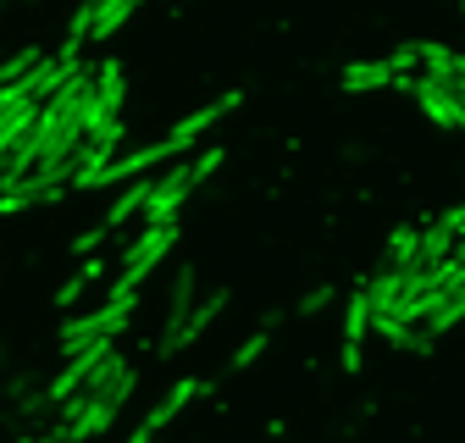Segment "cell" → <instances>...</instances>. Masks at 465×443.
<instances>
[{"mask_svg":"<svg viewBox=\"0 0 465 443\" xmlns=\"http://www.w3.org/2000/svg\"><path fill=\"white\" fill-rule=\"evenodd\" d=\"M139 388V366H128L123 377H116L105 394H94V399H84L73 416H62V432H67V443H89V438H100L116 416H123V405H128V394Z\"/></svg>","mask_w":465,"mask_h":443,"instance_id":"obj_1","label":"cell"},{"mask_svg":"<svg viewBox=\"0 0 465 443\" xmlns=\"http://www.w3.org/2000/svg\"><path fill=\"white\" fill-rule=\"evenodd\" d=\"M178 244V216L172 222H144V233L128 244V255H123V277L111 283V294H139L144 289V277L166 261V250Z\"/></svg>","mask_w":465,"mask_h":443,"instance_id":"obj_2","label":"cell"},{"mask_svg":"<svg viewBox=\"0 0 465 443\" xmlns=\"http://www.w3.org/2000/svg\"><path fill=\"white\" fill-rule=\"evenodd\" d=\"M134 310H139V294H111L94 316H67V321H62V349L89 344V339H116V332H128Z\"/></svg>","mask_w":465,"mask_h":443,"instance_id":"obj_3","label":"cell"},{"mask_svg":"<svg viewBox=\"0 0 465 443\" xmlns=\"http://www.w3.org/2000/svg\"><path fill=\"white\" fill-rule=\"evenodd\" d=\"M194 194V172H189V161H166L155 183H150V200L139 211V222H172V216H183V200Z\"/></svg>","mask_w":465,"mask_h":443,"instance_id":"obj_4","label":"cell"},{"mask_svg":"<svg viewBox=\"0 0 465 443\" xmlns=\"http://www.w3.org/2000/svg\"><path fill=\"white\" fill-rule=\"evenodd\" d=\"M227 300H232L227 289H216L211 300H194V305H189V316H183L178 327H172V332H161V339H155V360H178L194 339H205V327L227 310Z\"/></svg>","mask_w":465,"mask_h":443,"instance_id":"obj_5","label":"cell"},{"mask_svg":"<svg viewBox=\"0 0 465 443\" xmlns=\"http://www.w3.org/2000/svg\"><path fill=\"white\" fill-rule=\"evenodd\" d=\"M200 394H211V382H205V377H183V382H172L166 394L150 405V416L134 427V438H128V443H155V438H161L172 421L183 416V405H189V399H200Z\"/></svg>","mask_w":465,"mask_h":443,"instance_id":"obj_6","label":"cell"},{"mask_svg":"<svg viewBox=\"0 0 465 443\" xmlns=\"http://www.w3.org/2000/svg\"><path fill=\"white\" fill-rule=\"evenodd\" d=\"M411 94L421 100V111H427L443 133H465V94H454L443 78L421 73V78H411Z\"/></svg>","mask_w":465,"mask_h":443,"instance_id":"obj_7","label":"cell"},{"mask_svg":"<svg viewBox=\"0 0 465 443\" xmlns=\"http://www.w3.org/2000/svg\"><path fill=\"white\" fill-rule=\"evenodd\" d=\"M366 332H371V305H366V289H355V294H349V305H343V349H338V366L343 371H361Z\"/></svg>","mask_w":465,"mask_h":443,"instance_id":"obj_8","label":"cell"},{"mask_svg":"<svg viewBox=\"0 0 465 443\" xmlns=\"http://www.w3.org/2000/svg\"><path fill=\"white\" fill-rule=\"evenodd\" d=\"M150 183H155V178H144V172H139V178H128V189H123V194L111 200V211L100 216L111 233H123L128 222H139V211H144V200H150Z\"/></svg>","mask_w":465,"mask_h":443,"instance_id":"obj_9","label":"cell"},{"mask_svg":"<svg viewBox=\"0 0 465 443\" xmlns=\"http://www.w3.org/2000/svg\"><path fill=\"white\" fill-rule=\"evenodd\" d=\"M194 300H200V271H194V266H178V277H172V294H166V310H161V332L178 327Z\"/></svg>","mask_w":465,"mask_h":443,"instance_id":"obj_10","label":"cell"},{"mask_svg":"<svg viewBox=\"0 0 465 443\" xmlns=\"http://www.w3.org/2000/svg\"><path fill=\"white\" fill-rule=\"evenodd\" d=\"M393 67L388 62H355V67H343V89L349 94H366V89H393Z\"/></svg>","mask_w":465,"mask_h":443,"instance_id":"obj_11","label":"cell"},{"mask_svg":"<svg viewBox=\"0 0 465 443\" xmlns=\"http://www.w3.org/2000/svg\"><path fill=\"white\" fill-rule=\"evenodd\" d=\"M123 84H128L123 62H100V67H94V100H100V105H111V111H123V94H128Z\"/></svg>","mask_w":465,"mask_h":443,"instance_id":"obj_12","label":"cell"},{"mask_svg":"<svg viewBox=\"0 0 465 443\" xmlns=\"http://www.w3.org/2000/svg\"><path fill=\"white\" fill-rule=\"evenodd\" d=\"M134 6H139V0H100V12H94V28H89V39H94V44H105L116 28H123V23L134 17Z\"/></svg>","mask_w":465,"mask_h":443,"instance_id":"obj_13","label":"cell"},{"mask_svg":"<svg viewBox=\"0 0 465 443\" xmlns=\"http://www.w3.org/2000/svg\"><path fill=\"white\" fill-rule=\"evenodd\" d=\"M411 255H416V228H399L382 250V266H411Z\"/></svg>","mask_w":465,"mask_h":443,"instance_id":"obj_14","label":"cell"},{"mask_svg":"<svg viewBox=\"0 0 465 443\" xmlns=\"http://www.w3.org/2000/svg\"><path fill=\"white\" fill-rule=\"evenodd\" d=\"M266 344H272V332H255V339H244L239 349H232V360H227V366H232V371H250V366L266 355Z\"/></svg>","mask_w":465,"mask_h":443,"instance_id":"obj_15","label":"cell"},{"mask_svg":"<svg viewBox=\"0 0 465 443\" xmlns=\"http://www.w3.org/2000/svg\"><path fill=\"white\" fill-rule=\"evenodd\" d=\"M222 161H227V150H222V144H216V150H205V155H194V161H189V172H194V189H200V183H205V178H211V172H216V166H222Z\"/></svg>","mask_w":465,"mask_h":443,"instance_id":"obj_16","label":"cell"},{"mask_svg":"<svg viewBox=\"0 0 465 443\" xmlns=\"http://www.w3.org/2000/svg\"><path fill=\"white\" fill-rule=\"evenodd\" d=\"M84 289H89V277H84V271H73L67 283L55 289V310H67V305H78V294H84Z\"/></svg>","mask_w":465,"mask_h":443,"instance_id":"obj_17","label":"cell"},{"mask_svg":"<svg viewBox=\"0 0 465 443\" xmlns=\"http://www.w3.org/2000/svg\"><path fill=\"white\" fill-rule=\"evenodd\" d=\"M105 239H111V228H105V222H100V228H89V233H84V239L73 244V255H94V250H100Z\"/></svg>","mask_w":465,"mask_h":443,"instance_id":"obj_18","label":"cell"},{"mask_svg":"<svg viewBox=\"0 0 465 443\" xmlns=\"http://www.w3.org/2000/svg\"><path fill=\"white\" fill-rule=\"evenodd\" d=\"M332 300H338V289H316V294H305V300H300V316H316V310H327Z\"/></svg>","mask_w":465,"mask_h":443,"instance_id":"obj_19","label":"cell"},{"mask_svg":"<svg viewBox=\"0 0 465 443\" xmlns=\"http://www.w3.org/2000/svg\"><path fill=\"white\" fill-rule=\"evenodd\" d=\"M388 67H393V73H411V67H416V44H399V50L388 55Z\"/></svg>","mask_w":465,"mask_h":443,"instance_id":"obj_20","label":"cell"},{"mask_svg":"<svg viewBox=\"0 0 465 443\" xmlns=\"http://www.w3.org/2000/svg\"><path fill=\"white\" fill-rule=\"evenodd\" d=\"M23 443H67V432L55 427V432H39V438H23Z\"/></svg>","mask_w":465,"mask_h":443,"instance_id":"obj_21","label":"cell"}]
</instances>
